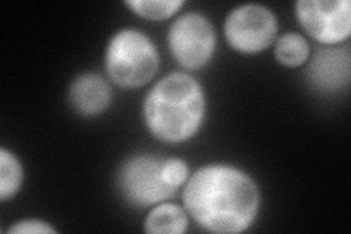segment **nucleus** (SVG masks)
Wrapping results in <instances>:
<instances>
[{
    "mask_svg": "<svg viewBox=\"0 0 351 234\" xmlns=\"http://www.w3.org/2000/svg\"><path fill=\"white\" fill-rule=\"evenodd\" d=\"M161 165L162 160L149 154L134 155L120 165L117 186L132 205H157L171 198L178 191L164 182Z\"/></svg>",
    "mask_w": 351,
    "mask_h": 234,
    "instance_id": "nucleus-4",
    "label": "nucleus"
},
{
    "mask_svg": "<svg viewBox=\"0 0 351 234\" xmlns=\"http://www.w3.org/2000/svg\"><path fill=\"white\" fill-rule=\"evenodd\" d=\"M311 49L303 36L298 32H285L277 41L276 59L287 68H298L309 59Z\"/></svg>",
    "mask_w": 351,
    "mask_h": 234,
    "instance_id": "nucleus-12",
    "label": "nucleus"
},
{
    "mask_svg": "<svg viewBox=\"0 0 351 234\" xmlns=\"http://www.w3.org/2000/svg\"><path fill=\"white\" fill-rule=\"evenodd\" d=\"M184 209L171 202H161L145 218V231L149 234H182L188 230Z\"/></svg>",
    "mask_w": 351,
    "mask_h": 234,
    "instance_id": "nucleus-10",
    "label": "nucleus"
},
{
    "mask_svg": "<svg viewBox=\"0 0 351 234\" xmlns=\"http://www.w3.org/2000/svg\"><path fill=\"white\" fill-rule=\"evenodd\" d=\"M161 176L169 186L178 189L186 183L189 176V167L180 159L162 160Z\"/></svg>",
    "mask_w": 351,
    "mask_h": 234,
    "instance_id": "nucleus-14",
    "label": "nucleus"
},
{
    "mask_svg": "<svg viewBox=\"0 0 351 234\" xmlns=\"http://www.w3.org/2000/svg\"><path fill=\"white\" fill-rule=\"evenodd\" d=\"M205 94L195 78L174 72L162 78L144 102V120L157 139L180 143L195 137L205 119Z\"/></svg>",
    "mask_w": 351,
    "mask_h": 234,
    "instance_id": "nucleus-2",
    "label": "nucleus"
},
{
    "mask_svg": "<svg viewBox=\"0 0 351 234\" xmlns=\"http://www.w3.org/2000/svg\"><path fill=\"white\" fill-rule=\"evenodd\" d=\"M307 80L322 93H338L350 82V49L326 47L317 50L307 68Z\"/></svg>",
    "mask_w": 351,
    "mask_h": 234,
    "instance_id": "nucleus-8",
    "label": "nucleus"
},
{
    "mask_svg": "<svg viewBox=\"0 0 351 234\" xmlns=\"http://www.w3.org/2000/svg\"><path fill=\"white\" fill-rule=\"evenodd\" d=\"M22 180H24V170L16 155L0 148V200L10 199L18 194Z\"/></svg>",
    "mask_w": 351,
    "mask_h": 234,
    "instance_id": "nucleus-11",
    "label": "nucleus"
},
{
    "mask_svg": "<svg viewBox=\"0 0 351 234\" xmlns=\"http://www.w3.org/2000/svg\"><path fill=\"white\" fill-rule=\"evenodd\" d=\"M10 234H54V230L47 222L41 220H22L15 222V224L8 230Z\"/></svg>",
    "mask_w": 351,
    "mask_h": 234,
    "instance_id": "nucleus-15",
    "label": "nucleus"
},
{
    "mask_svg": "<svg viewBox=\"0 0 351 234\" xmlns=\"http://www.w3.org/2000/svg\"><path fill=\"white\" fill-rule=\"evenodd\" d=\"M183 204L204 230L218 234L246 231L259 213L258 185L243 170L227 164L204 165L183 191Z\"/></svg>",
    "mask_w": 351,
    "mask_h": 234,
    "instance_id": "nucleus-1",
    "label": "nucleus"
},
{
    "mask_svg": "<svg viewBox=\"0 0 351 234\" xmlns=\"http://www.w3.org/2000/svg\"><path fill=\"white\" fill-rule=\"evenodd\" d=\"M69 103L81 116H98L112 103V88L98 73H82L69 86Z\"/></svg>",
    "mask_w": 351,
    "mask_h": 234,
    "instance_id": "nucleus-9",
    "label": "nucleus"
},
{
    "mask_svg": "<svg viewBox=\"0 0 351 234\" xmlns=\"http://www.w3.org/2000/svg\"><path fill=\"white\" fill-rule=\"evenodd\" d=\"M295 16L303 30L328 46L343 43L351 32V3L348 0H299Z\"/></svg>",
    "mask_w": 351,
    "mask_h": 234,
    "instance_id": "nucleus-7",
    "label": "nucleus"
},
{
    "mask_svg": "<svg viewBox=\"0 0 351 234\" xmlns=\"http://www.w3.org/2000/svg\"><path fill=\"white\" fill-rule=\"evenodd\" d=\"M278 22L272 10L256 3L241 5L226 18L224 34L234 50L254 54L268 49L276 40Z\"/></svg>",
    "mask_w": 351,
    "mask_h": 234,
    "instance_id": "nucleus-6",
    "label": "nucleus"
},
{
    "mask_svg": "<svg viewBox=\"0 0 351 234\" xmlns=\"http://www.w3.org/2000/svg\"><path fill=\"white\" fill-rule=\"evenodd\" d=\"M128 8L142 18L149 21H162L179 12L182 0H128Z\"/></svg>",
    "mask_w": 351,
    "mask_h": 234,
    "instance_id": "nucleus-13",
    "label": "nucleus"
},
{
    "mask_svg": "<svg viewBox=\"0 0 351 234\" xmlns=\"http://www.w3.org/2000/svg\"><path fill=\"white\" fill-rule=\"evenodd\" d=\"M160 68V54L148 36L126 28L108 41L106 71L116 85L138 88L147 85Z\"/></svg>",
    "mask_w": 351,
    "mask_h": 234,
    "instance_id": "nucleus-3",
    "label": "nucleus"
},
{
    "mask_svg": "<svg viewBox=\"0 0 351 234\" xmlns=\"http://www.w3.org/2000/svg\"><path fill=\"white\" fill-rule=\"evenodd\" d=\"M169 46L183 68H202L213 59L217 46L211 21L197 12L180 15L169 30Z\"/></svg>",
    "mask_w": 351,
    "mask_h": 234,
    "instance_id": "nucleus-5",
    "label": "nucleus"
}]
</instances>
